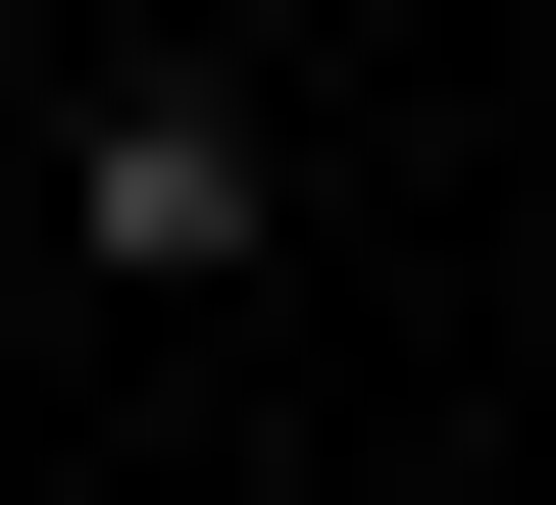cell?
Returning <instances> with one entry per match:
<instances>
[{
	"label": "cell",
	"mask_w": 556,
	"mask_h": 505,
	"mask_svg": "<svg viewBox=\"0 0 556 505\" xmlns=\"http://www.w3.org/2000/svg\"><path fill=\"white\" fill-rule=\"evenodd\" d=\"M0 202H51V303H253V253H304V101H253V51H102Z\"/></svg>",
	"instance_id": "1"
},
{
	"label": "cell",
	"mask_w": 556,
	"mask_h": 505,
	"mask_svg": "<svg viewBox=\"0 0 556 505\" xmlns=\"http://www.w3.org/2000/svg\"><path fill=\"white\" fill-rule=\"evenodd\" d=\"M0 354H51V202H0Z\"/></svg>",
	"instance_id": "2"
}]
</instances>
